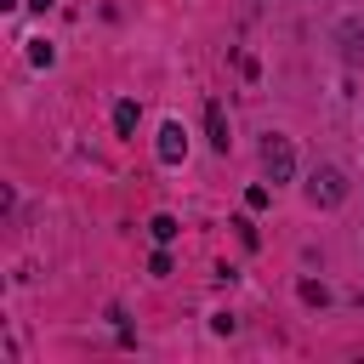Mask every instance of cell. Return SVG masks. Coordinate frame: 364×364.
<instances>
[{"mask_svg": "<svg viewBox=\"0 0 364 364\" xmlns=\"http://www.w3.org/2000/svg\"><path fill=\"white\" fill-rule=\"evenodd\" d=\"M307 199H313V205H324V210H336V205L347 199V176H341L336 165H318V171L307 176Z\"/></svg>", "mask_w": 364, "mask_h": 364, "instance_id": "obj_1", "label": "cell"}, {"mask_svg": "<svg viewBox=\"0 0 364 364\" xmlns=\"http://www.w3.org/2000/svg\"><path fill=\"white\" fill-rule=\"evenodd\" d=\"M262 171H267L273 182H290V176H296V148H290V136L273 131V136L262 142Z\"/></svg>", "mask_w": 364, "mask_h": 364, "instance_id": "obj_2", "label": "cell"}, {"mask_svg": "<svg viewBox=\"0 0 364 364\" xmlns=\"http://www.w3.org/2000/svg\"><path fill=\"white\" fill-rule=\"evenodd\" d=\"M182 154H188V136H182V125H176V119H171V125H165V131H159V159H165V165H176V159H182Z\"/></svg>", "mask_w": 364, "mask_h": 364, "instance_id": "obj_3", "label": "cell"}, {"mask_svg": "<svg viewBox=\"0 0 364 364\" xmlns=\"http://www.w3.org/2000/svg\"><path fill=\"white\" fill-rule=\"evenodd\" d=\"M205 131H210V148H216V154H228V142H233V136H228V119H222V102H210V108H205Z\"/></svg>", "mask_w": 364, "mask_h": 364, "instance_id": "obj_4", "label": "cell"}, {"mask_svg": "<svg viewBox=\"0 0 364 364\" xmlns=\"http://www.w3.org/2000/svg\"><path fill=\"white\" fill-rule=\"evenodd\" d=\"M136 119H142V108H136L131 97H125V102H114V131H119V136H131V131H136Z\"/></svg>", "mask_w": 364, "mask_h": 364, "instance_id": "obj_5", "label": "cell"}, {"mask_svg": "<svg viewBox=\"0 0 364 364\" xmlns=\"http://www.w3.org/2000/svg\"><path fill=\"white\" fill-rule=\"evenodd\" d=\"M148 233H154L159 245H165V239H176V216H154V222H148Z\"/></svg>", "mask_w": 364, "mask_h": 364, "instance_id": "obj_6", "label": "cell"}, {"mask_svg": "<svg viewBox=\"0 0 364 364\" xmlns=\"http://www.w3.org/2000/svg\"><path fill=\"white\" fill-rule=\"evenodd\" d=\"M301 301H313V307H324V301H330V290H324L318 279H301Z\"/></svg>", "mask_w": 364, "mask_h": 364, "instance_id": "obj_7", "label": "cell"}, {"mask_svg": "<svg viewBox=\"0 0 364 364\" xmlns=\"http://www.w3.org/2000/svg\"><path fill=\"white\" fill-rule=\"evenodd\" d=\"M28 63H40V68H51V63H57V51H51L46 40H34V51H28Z\"/></svg>", "mask_w": 364, "mask_h": 364, "instance_id": "obj_8", "label": "cell"}, {"mask_svg": "<svg viewBox=\"0 0 364 364\" xmlns=\"http://www.w3.org/2000/svg\"><path fill=\"white\" fill-rule=\"evenodd\" d=\"M148 273H159V279H165V273H171V256H165V250H154V256H148Z\"/></svg>", "mask_w": 364, "mask_h": 364, "instance_id": "obj_9", "label": "cell"}, {"mask_svg": "<svg viewBox=\"0 0 364 364\" xmlns=\"http://www.w3.org/2000/svg\"><path fill=\"white\" fill-rule=\"evenodd\" d=\"M34 6H40V11H46V6H51V0H34Z\"/></svg>", "mask_w": 364, "mask_h": 364, "instance_id": "obj_10", "label": "cell"}]
</instances>
